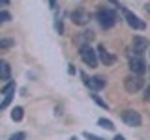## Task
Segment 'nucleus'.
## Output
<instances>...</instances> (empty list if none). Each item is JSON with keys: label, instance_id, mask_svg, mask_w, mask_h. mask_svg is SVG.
I'll list each match as a JSON object with an SVG mask.
<instances>
[{"label": "nucleus", "instance_id": "obj_1", "mask_svg": "<svg viewBox=\"0 0 150 140\" xmlns=\"http://www.w3.org/2000/svg\"><path fill=\"white\" fill-rule=\"evenodd\" d=\"M96 19L100 21V24L103 28H112V26H115V22H116L115 11H111V9H107V8H101L100 11L96 13Z\"/></svg>", "mask_w": 150, "mask_h": 140}, {"label": "nucleus", "instance_id": "obj_2", "mask_svg": "<svg viewBox=\"0 0 150 140\" xmlns=\"http://www.w3.org/2000/svg\"><path fill=\"white\" fill-rule=\"evenodd\" d=\"M143 84H144V80L141 78V75L131 73L124 78V88H126V92H129V93H137L141 88H143Z\"/></svg>", "mask_w": 150, "mask_h": 140}, {"label": "nucleus", "instance_id": "obj_3", "mask_svg": "<svg viewBox=\"0 0 150 140\" xmlns=\"http://www.w3.org/2000/svg\"><path fill=\"white\" fill-rule=\"evenodd\" d=\"M118 9L122 11V15H124V19L128 21V24H129L131 28H135V30H144V28H146L144 21H141V19H139L137 15H135V13H131L129 9H126L124 6H120Z\"/></svg>", "mask_w": 150, "mask_h": 140}, {"label": "nucleus", "instance_id": "obj_4", "mask_svg": "<svg viewBox=\"0 0 150 140\" xmlns=\"http://www.w3.org/2000/svg\"><path fill=\"white\" fill-rule=\"evenodd\" d=\"M79 54H81L83 62L86 64V65H90V67H98V54H96V50H94L90 45H84V47H81Z\"/></svg>", "mask_w": 150, "mask_h": 140}, {"label": "nucleus", "instance_id": "obj_5", "mask_svg": "<svg viewBox=\"0 0 150 140\" xmlns=\"http://www.w3.org/2000/svg\"><path fill=\"white\" fill-rule=\"evenodd\" d=\"M122 121H124L126 125H129V127H139L143 120H141V114H139L137 110L128 108V110L122 112Z\"/></svg>", "mask_w": 150, "mask_h": 140}, {"label": "nucleus", "instance_id": "obj_6", "mask_svg": "<svg viewBox=\"0 0 150 140\" xmlns=\"http://www.w3.org/2000/svg\"><path fill=\"white\" fill-rule=\"evenodd\" d=\"M129 69H131L133 75H143L144 69H146L144 60L141 58V56H131V58H129Z\"/></svg>", "mask_w": 150, "mask_h": 140}, {"label": "nucleus", "instance_id": "obj_7", "mask_svg": "<svg viewBox=\"0 0 150 140\" xmlns=\"http://www.w3.org/2000/svg\"><path fill=\"white\" fill-rule=\"evenodd\" d=\"M83 78H84V84H86L90 90L94 92H98V90H101V88H105V78L100 77V75H96V77H92L90 80L86 78V75H83Z\"/></svg>", "mask_w": 150, "mask_h": 140}, {"label": "nucleus", "instance_id": "obj_8", "mask_svg": "<svg viewBox=\"0 0 150 140\" xmlns=\"http://www.w3.org/2000/svg\"><path fill=\"white\" fill-rule=\"evenodd\" d=\"M131 47H133V50L139 56V54H143L144 50L148 49V39H146V37H143V36H135L133 41H131Z\"/></svg>", "mask_w": 150, "mask_h": 140}, {"label": "nucleus", "instance_id": "obj_9", "mask_svg": "<svg viewBox=\"0 0 150 140\" xmlns=\"http://www.w3.org/2000/svg\"><path fill=\"white\" fill-rule=\"evenodd\" d=\"M71 21L75 22V24H79V26H84L88 21H90V15H88L84 9H75V11L71 13Z\"/></svg>", "mask_w": 150, "mask_h": 140}, {"label": "nucleus", "instance_id": "obj_10", "mask_svg": "<svg viewBox=\"0 0 150 140\" xmlns=\"http://www.w3.org/2000/svg\"><path fill=\"white\" fill-rule=\"evenodd\" d=\"M96 54H98V58H100L105 65H112V64L116 62V58L109 52V50H105V47H103V45L98 47V52H96Z\"/></svg>", "mask_w": 150, "mask_h": 140}, {"label": "nucleus", "instance_id": "obj_11", "mask_svg": "<svg viewBox=\"0 0 150 140\" xmlns=\"http://www.w3.org/2000/svg\"><path fill=\"white\" fill-rule=\"evenodd\" d=\"M92 37H94V32H92V30H84L83 34H79L77 37H75V43L81 45V47H84L86 43H90V41H92Z\"/></svg>", "mask_w": 150, "mask_h": 140}, {"label": "nucleus", "instance_id": "obj_12", "mask_svg": "<svg viewBox=\"0 0 150 140\" xmlns=\"http://www.w3.org/2000/svg\"><path fill=\"white\" fill-rule=\"evenodd\" d=\"M11 77V67L6 60H0V80H8Z\"/></svg>", "mask_w": 150, "mask_h": 140}, {"label": "nucleus", "instance_id": "obj_13", "mask_svg": "<svg viewBox=\"0 0 150 140\" xmlns=\"http://www.w3.org/2000/svg\"><path fill=\"white\" fill-rule=\"evenodd\" d=\"M98 125H100V127H103V129H109V131H112V129H115V123H112L111 120H105V118L98 120Z\"/></svg>", "mask_w": 150, "mask_h": 140}, {"label": "nucleus", "instance_id": "obj_14", "mask_svg": "<svg viewBox=\"0 0 150 140\" xmlns=\"http://www.w3.org/2000/svg\"><path fill=\"white\" fill-rule=\"evenodd\" d=\"M11 120L13 121H21L23 120V108L21 106H15V108L11 110Z\"/></svg>", "mask_w": 150, "mask_h": 140}, {"label": "nucleus", "instance_id": "obj_15", "mask_svg": "<svg viewBox=\"0 0 150 140\" xmlns=\"http://www.w3.org/2000/svg\"><path fill=\"white\" fill-rule=\"evenodd\" d=\"M13 47V39H9V37H6V39H0V50H8Z\"/></svg>", "mask_w": 150, "mask_h": 140}, {"label": "nucleus", "instance_id": "obj_16", "mask_svg": "<svg viewBox=\"0 0 150 140\" xmlns=\"http://www.w3.org/2000/svg\"><path fill=\"white\" fill-rule=\"evenodd\" d=\"M9 19H11V15H9L8 11H0V24L6 22V21H9Z\"/></svg>", "mask_w": 150, "mask_h": 140}, {"label": "nucleus", "instance_id": "obj_17", "mask_svg": "<svg viewBox=\"0 0 150 140\" xmlns=\"http://www.w3.org/2000/svg\"><path fill=\"white\" fill-rule=\"evenodd\" d=\"M92 99H94V101H96V103H98V105H100V106H103V108H105V110H107V103H105V101H101V99H100V97H98V95H96V93H92Z\"/></svg>", "mask_w": 150, "mask_h": 140}, {"label": "nucleus", "instance_id": "obj_18", "mask_svg": "<svg viewBox=\"0 0 150 140\" xmlns=\"http://www.w3.org/2000/svg\"><path fill=\"white\" fill-rule=\"evenodd\" d=\"M25 138H26L25 133H15V134H11V136H9V140H25Z\"/></svg>", "mask_w": 150, "mask_h": 140}, {"label": "nucleus", "instance_id": "obj_19", "mask_svg": "<svg viewBox=\"0 0 150 140\" xmlns=\"http://www.w3.org/2000/svg\"><path fill=\"white\" fill-rule=\"evenodd\" d=\"M9 101H11V93H9V95H6V99L0 103V110H4V108H6V106L9 105Z\"/></svg>", "mask_w": 150, "mask_h": 140}, {"label": "nucleus", "instance_id": "obj_20", "mask_svg": "<svg viewBox=\"0 0 150 140\" xmlns=\"http://www.w3.org/2000/svg\"><path fill=\"white\" fill-rule=\"evenodd\" d=\"M84 136H86L88 140H103V138H100V136H96V134H90V133H84Z\"/></svg>", "mask_w": 150, "mask_h": 140}, {"label": "nucleus", "instance_id": "obj_21", "mask_svg": "<svg viewBox=\"0 0 150 140\" xmlns=\"http://www.w3.org/2000/svg\"><path fill=\"white\" fill-rule=\"evenodd\" d=\"M144 101H150V86L144 90Z\"/></svg>", "mask_w": 150, "mask_h": 140}, {"label": "nucleus", "instance_id": "obj_22", "mask_svg": "<svg viewBox=\"0 0 150 140\" xmlns=\"http://www.w3.org/2000/svg\"><path fill=\"white\" fill-rule=\"evenodd\" d=\"M49 6H51V8H54V6H56V0H49Z\"/></svg>", "mask_w": 150, "mask_h": 140}, {"label": "nucleus", "instance_id": "obj_23", "mask_svg": "<svg viewBox=\"0 0 150 140\" xmlns=\"http://www.w3.org/2000/svg\"><path fill=\"white\" fill-rule=\"evenodd\" d=\"M115 140H124V136H122V134H116V136H115Z\"/></svg>", "mask_w": 150, "mask_h": 140}, {"label": "nucleus", "instance_id": "obj_24", "mask_svg": "<svg viewBox=\"0 0 150 140\" xmlns=\"http://www.w3.org/2000/svg\"><path fill=\"white\" fill-rule=\"evenodd\" d=\"M144 9H146V11L150 13V4H146V8H144Z\"/></svg>", "mask_w": 150, "mask_h": 140}, {"label": "nucleus", "instance_id": "obj_25", "mask_svg": "<svg viewBox=\"0 0 150 140\" xmlns=\"http://www.w3.org/2000/svg\"><path fill=\"white\" fill-rule=\"evenodd\" d=\"M0 2H2V4H8V2H9V0H0Z\"/></svg>", "mask_w": 150, "mask_h": 140}]
</instances>
